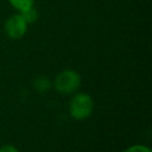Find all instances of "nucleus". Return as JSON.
<instances>
[{
	"instance_id": "f257e3e1",
	"label": "nucleus",
	"mask_w": 152,
	"mask_h": 152,
	"mask_svg": "<svg viewBox=\"0 0 152 152\" xmlns=\"http://www.w3.org/2000/svg\"><path fill=\"white\" fill-rule=\"evenodd\" d=\"M94 112L93 97L87 93L75 94L69 102V113L75 120H84Z\"/></svg>"
},
{
	"instance_id": "f03ea898",
	"label": "nucleus",
	"mask_w": 152,
	"mask_h": 152,
	"mask_svg": "<svg viewBox=\"0 0 152 152\" xmlns=\"http://www.w3.org/2000/svg\"><path fill=\"white\" fill-rule=\"evenodd\" d=\"M52 86L58 93L64 94V95H70V94L76 93V90L80 88L81 76L77 71L66 69L57 74Z\"/></svg>"
},
{
	"instance_id": "7ed1b4c3",
	"label": "nucleus",
	"mask_w": 152,
	"mask_h": 152,
	"mask_svg": "<svg viewBox=\"0 0 152 152\" xmlns=\"http://www.w3.org/2000/svg\"><path fill=\"white\" fill-rule=\"evenodd\" d=\"M27 23L24 20L20 13L11 15L5 23V32L11 39H20L27 31Z\"/></svg>"
},
{
	"instance_id": "20e7f679",
	"label": "nucleus",
	"mask_w": 152,
	"mask_h": 152,
	"mask_svg": "<svg viewBox=\"0 0 152 152\" xmlns=\"http://www.w3.org/2000/svg\"><path fill=\"white\" fill-rule=\"evenodd\" d=\"M51 86H52V83H51L50 80H49L48 77H45V76L37 77V78L34 80V83H33L34 89H36L37 91H39V93H44V91L49 90V89L51 88Z\"/></svg>"
},
{
	"instance_id": "39448f33",
	"label": "nucleus",
	"mask_w": 152,
	"mask_h": 152,
	"mask_svg": "<svg viewBox=\"0 0 152 152\" xmlns=\"http://www.w3.org/2000/svg\"><path fill=\"white\" fill-rule=\"evenodd\" d=\"M20 14H21V17L24 18V20L27 23V25L36 23L37 19H38V11H37L33 6H31V7H28L27 10L20 12Z\"/></svg>"
},
{
	"instance_id": "423d86ee",
	"label": "nucleus",
	"mask_w": 152,
	"mask_h": 152,
	"mask_svg": "<svg viewBox=\"0 0 152 152\" xmlns=\"http://www.w3.org/2000/svg\"><path fill=\"white\" fill-rule=\"evenodd\" d=\"M8 2L12 5L13 8H15L19 13L27 10L28 7L33 6L34 0H8Z\"/></svg>"
},
{
	"instance_id": "0eeeda50",
	"label": "nucleus",
	"mask_w": 152,
	"mask_h": 152,
	"mask_svg": "<svg viewBox=\"0 0 152 152\" xmlns=\"http://www.w3.org/2000/svg\"><path fill=\"white\" fill-rule=\"evenodd\" d=\"M122 152H152V150L148 146H146V145L137 144V145H132V146L127 147Z\"/></svg>"
},
{
	"instance_id": "6e6552de",
	"label": "nucleus",
	"mask_w": 152,
	"mask_h": 152,
	"mask_svg": "<svg viewBox=\"0 0 152 152\" xmlns=\"http://www.w3.org/2000/svg\"><path fill=\"white\" fill-rule=\"evenodd\" d=\"M0 152H19V151L13 145H4L0 147Z\"/></svg>"
}]
</instances>
